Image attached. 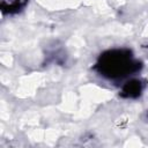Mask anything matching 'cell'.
<instances>
[{
  "instance_id": "3",
  "label": "cell",
  "mask_w": 148,
  "mask_h": 148,
  "mask_svg": "<svg viewBox=\"0 0 148 148\" xmlns=\"http://www.w3.org/2000/svg\"><path fill=\"white\" fill-rule=\"evenodd\" d=\"M27 2L28 0H1V12L9 15L16 14L25 7Z\"/></svg>"
},
{
  "instance_id": "1",
  "label": "cell",
  "mask_w": 148,
  "mask_h": 148,
  "mask_svg": "<svg viewBox=\"0 0 148 148\" xmlns=\"http://www.w3.org/2000/svg\"><path fill=\"white\" fill-rule=\"evenodd\" d=\"M142 68V62L134 58L130 49H110L102 52L94 69L104 79L118 81L128 77Z\"/></svg>"
},
{
  "instance_id": "2",
  "label": "cell",
  "mask_w": 148,
  "mask_h": 148,
  "mask_svg": "<svg viewBox=\"0 0 148 148\" xmlns=\"http://www.w3.org/2000/svg\"><path fill=\"white\" fill-rule=\"evenodd\" d=\"M143 91V83L141 80L138 79H130L127 80L120 88V97L127 99H134L141 96Z\"/></svg>"
}]
</instances>
